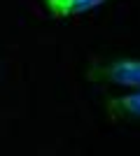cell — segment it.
<instances>
[{"mask_svg":"<svg viewBox=\"0 0 140 156\" xmlns=\"http://www.w3.org/2000/svg\"><path fill=\"white\" fill-rule=\"evenodd\" d=\"M87 79L140 89V58H114L107 63L93 61L87 68Z\"/></svg>","mask_w":140,"mask_h":156,"instance_id":"6da1fadb","label":"cell"},{"mask_svg":"<svg viewBox=\"0 0 140 156\" xmlns=\"http://www.w3.org/2000/svg\"><path fill=\"white\" fill-rule=\"evenodd\" d=\"M107 117L112 121L119 119H140V91L126 93V96H107L103 100Z\"/></svg>","mask_w":140,"mask_h":156,"instance_id":"7a4b0ae2","label":"cell"},{"mask_svg":"<svg viewBox=\"0 0 140 156\" xmlns=\"http://www.w3.org/2000/svg\"><path fill=\"white\" fill-rule=\"evenodd\" d=\"M42 2H45V9L52 19H68V16L91 12L110 0H42Z\"/></svg>","mask_w":140,"mask_h":156,"instance_id":"3957f363","label":"cell"}]
</instances>
